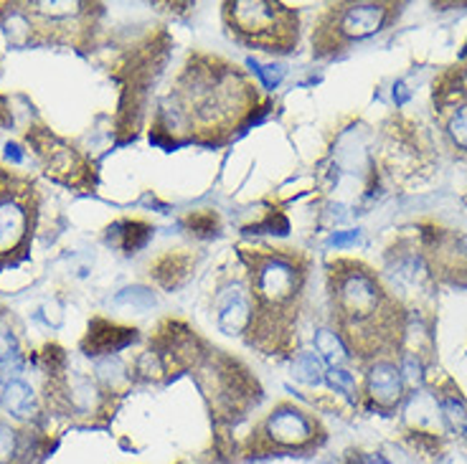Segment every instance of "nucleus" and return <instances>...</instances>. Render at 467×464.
<instances>
[{
	"mask_svg": "<svg viewBox=\"0 0 467 464\" xmlns=\"http://www.w3.org/2000/svg\"><path fill=\"white\" fill-rule=\"evenodd\" d=\"M28 145L34 148L44 173L64 186L77 191L94 188V168L77 148H71L67 139L57 138L47 128L28 129Z\"/></svg>",
	"mask_w": 467,
	"mask_h": 464,
	"instance_id": "11",
	"label": "nucleus"
},
{
	"mask_svg": "<svg viewBox=\"0 0 467 464\" xmlns=\"http://www.w3.org/2000/svg\"><path fill=\"white\" fill-rule=\"evenodd\" d=\"M183 226H186L191 236L211 239V236H216L219 229H222V219H219V213H216V211L201 209V211H193V213H188L186 219H183Z\"/></svg>",
	"mask_w": 467,
	"mask_h": 464,
	"instance_id": "20",
	"label": "nucleus"
},
{
	"mask_svg": "<svg viewBox=\"0 0 467 464\" xmlns=\"http://www.w3.org/2000/svg\"><path fill=\"white\" fill-rule=\"evenodd\" d=\"M18 454V434L0 424V464H11Z\"/></svg>",
	"mask_w": 467,
	"mask_h": 464,
	"instance_id": "25",
	"label": "nucleus"
},
{
	"mask_svg": "<svg viewBox=\"0 0 467 464\" xmlns=\"http://www.w3.org/2000/svg\"><path fill=\"white\" fill-rule=\"evenodd\" d=\"M138 340V330L135 327L117 325V323H109V320H102L97 317L89 323V330H87V337L82 340V350L92 358H99V356H109L117 350L128 348L130 343Z\"/></svg>",
	"mask_w": 467,
	"mask_h": 464,
	"instance_id": "14",
	"label": "nucleus"
},
{
	"mask_svg": "<svg viewBox=\"0 0 467 464\" xmlns=\"http://www.w3.org/2000/svg\"><path fill=\"white\" fill-rule=\"evenodd\" d=\"M216 314H219V327L226 335H246V327L252 323V302L246 284H234L229 290H222L216 300Z\"/></svg>",
	"mask_w": 467,
	"mask_h": 464,
	"instance_id": "15",
	"label": "nucleus"
},
{
	"mask_svg": "<svg viewBox=\"0 0 467 464\" xmlns=\"http://www.w3.org/2000/svg\"><path fill=\"white\" fill-rule=\"evenodd\" d=\"M191 371L209 401L211 417L219 424L239 421L262 398L257 378L244 363L226 356L223 350H206Z\"/></svg>",
	"mask_w": 467,
	"mask_h": 464,
	"instance_id": "6",
	"label": "nucleus"
},
{
	"mask_svg": "<svg viewBox=\"0 0 467 464\" xmlns=\"http://www.w3.org/2000/svg\"><path fill=\"white\" fill-rule=\"evenodd\" d=\"M350 464H389L384 457L379 454H363V452H353L350 454Z\"/></svg>",
	"mask_w": 467,
	"mask_h": 464,
	"instance_id": "28",
	"label": "nucleus"
},
{
	"mask_svg": "<svg viewBox=\"0 0 467 464\" xmlns=\"http://www.w3.org/2000/svg\"><path fill=\"white\" fill-rule=\"evenodd\" d=\"M295 378L305 383L320 381V360L313 353H303L295 360Z\"/></svg>",
	"mask_w": 467,
	"mask_h": 464,
	"instance_id": "23",
	"label": "nucleus"
},
{
	"mask_svg": "<svg viewBox=\"0 0 467 464\" xmlns=\"http://www.w3.org/2000/svg\"><path fill=\"white\" fill-rule=\"evenodd\" d=\"M327 294L340 343L363 363L391 360L407 337V310L368 264L338 256L327 264Z\"/></svg>",
	"mask_w": 467,
	"mask_h": 464,
	"instance_id": "2",
	"label": "nucleus"
},
{
	"mask_svg": "<svg viewBox=\"0 0 467 464\" xmlns=\"http://www.w3.org/2000/svg\"><path fill=\"white\" fill-rule=\"evenodd\" d=\"M38 196L34 183L0 173V269L24 259L34 239Z\"/></svg>",
	"mask_w": 467,
	"mask_h": 464,
	"instance_id": "8",
	"label": "nucleus"
},
{
	"mask_svg": "<svg viewBox=\"0 0 467 464\" xmlns=\"http://www.w3.org/2000/svg\"><path fill=\"white\" fill-rule=\"evenodd\" d=\"M316 348L317 353H323V358H327L330 363H343L346 360V345L340 343V337L330 330H320L316 337Z\"/></svg>",
	"mask_w": 467,
	"mask_h": 464,
	"instance_id": "22",
	"label": "nucleus"
},
{
	"mask_svg": "<svg viewBox=\"0 0 467 464\" xmlns=\"http://www.w3.org/2000/svg\"><path fill=\"white\" fill-rule=\"evenodd\" d=\"M168 46L171 38L165 34L150 36L148 41H142L140 46L135 48L128 58H125V77H122V105H119V117L128 119L130 135H135L140 128L142 109H145V99H148V89H150L158 74L163 69L165 57H168Z\"/></svg>",
	"mask_w": 467,
	"mask_h": 464,
	"instance_id": "9",
	"label": "nucleus"
},
{
	"mask_svg": "<svg viewBox=\"0 0 467 464\" xmlns=\"http://www.w3.org/2000/svg\"><path fill=\"white\" fill-rule=\"evenodd\" d=\"M450 396H444L442 391H437V401L442 408V417L447 421V427L455 431V434H467V401L460 394V388H450Z\"/></svg>",
	"mask_w": 467,
	"mask_h": 464,
	"instance_id": "19",
	"label": "nucleus"
},
{
	"mask_svg": "<svg viewBox=\"0 0 467 464\" xmlns=\"http://www.w3.org/2000/svg\"><path fill=\"white\" fill-rule=\"evenodd\" d=\"M51 373V381L47 383L48 404L57 408L58 414L79 418H92L99 414H109L112 396L115 391L102 388L99 383L87 378L82 373H64L61 368Z\"/></svg>",
	"mask_w": 467,
	"mask_h": 464,
	"instance_id": "12",
	"label": "nucleus"
},
{
	"mask_svg": "<svg viewBox=\"0 0 467 464\" xmlns=\"http://www.w3.org/2000/svg\"><path fill=\"white\" fill-rule=\"evenodd\" d=\"M327 439L320 418L303 407L282 401L267 417L254 424L244 441V457H285V454H310Z\"/></svg>",
	"mask_w": 467,
	"mask_h": 464,
	"instance_id": "7",
	"label": "nucleus"
},
{
	"mask_svg": "<svg viewBox=\"0 0 467 464\" xmlns=\"http://www.w3.org/2000/svg\"><path fill=\"white\" fill-rule=\"evenodd\" d=\"M0 407L5 408L13 418H21V421L31 418L36 411L34 388L26 381H21V378L5 383L3 391H0Z\"/></svg>",
	"mask_w": 467,
	"mask_h": 464,
	"instance_id": "17",
	"label": "nucleus"
},
{
	"mask_svg": "<svg viewBox=\"0 0 467 464\" xmlns=\"http://www.w3.org/2000/svg\"><path fill=\"white\" fill-rule=\"evenodd\" d=\"M223 28L232 41L267 54H290L300 44V15L272 0H229L222 5Z\"/></svg>",
	"mask_w": 467,
	"mask_h": 464,
	"instance_id": "4",
	"label": "nucleus"
},
{
	"mask_svg": "<svg viewBox=\"0 0 467 464\" xmlns=\"http://www.w3.org/2000/svg\"><path fill=\"white\" fill-rule=\"evenodd\" d=\"M8 122H11V117H8V112H5V105L0 102V128H3V125H8Z\"/></svg>",
	"mask_w": 467,
	"mask_h": 464,
	"instance_id": "29",
	"label": "nucleus"
},
{
	"mask_svg": "<svg viewBox=\"0 0 467 464\" xmlns=\"http://www.w3.org/2000/svg\"><path fill=\"white\" fill-rule=\"evenodd\" d=\"M193 267H196V256L183 249H175V252H165L152 262L150 274L158 287L173 292L186 284L188 277L193 274Z\"/></svg>",
	"mask_w": 467,
	"mask_h": 464,
	"instance_id": "16",
	"label": "nucleus"
},
{
	"mask_svg": "<svg viewBox=\"0 0 467 464\" xmlns=\"http://www.w3.org/2000/svg\"><path fill=\"white\" fill-rule=\"evenodd\" d=\"M21 356V345H18V333L13 325L11 313L5 307H0V366L5 360Z\"/></svg>",
	"mask_w": 467,
	"mask_h": 464,
	"instance_id": "21",
	"label": "nucleus"
},
{
	"mask_svg": "<svg viewBox=\"0 0 467 464\" xmlns=\"http://www.w3.org/2000/svg\"><path fill=\"white\" fill-rule=\"evenodd\" d=\"M115 304H130L132 310H148L155 304V297H152L150 290H142V287H135V290L119 292L115 297Z\"/></svg>",
	"mask_w": 467,
	"mask_h": 464,
	"instance_id": "24",
	"label": "nucleus"
},
{
	"mask_svg": "<svg viewBox=\"0 0 467 464\" xmlns=\"http://www.w3.org/2000/svg\"><path fill=\"white\" fill-rule=\"evenodd\" d=\"M363 394L379 411H394L404 398V378L394 360H374L366 371Z\"/></svg>",
	"mask_w": 467,
	"mask_h": 464,
	"instance_id": "13",
	"label": "nucleus"
},
{
	"mask_svg": "<svg viewBox=\"0 0 467 464\" xmlns=\"http://www.w3.org/2000/svg\"><path fill=\"white\" fill-rule=\"evenodd\" d=\"M109 232H115V244L125 252V254H135L142 246L150 242L152 226L145 221H122L117 226H109Z\"/></svg>",
	"mask_w": 467,
	"mask_h": 464,
	"instance_id": "18",
	"label": "nucleus"
},
{
	"mask_svg": "<svg viewBox=\"0 0 467 464\" xmlns=\"http://www.w3.org/2000/svg\"><path fill=\"white\" fill-rule=\"evenodd\" d=\"M252 323L244 343L262 356H290L297 348V317L303 310L310 259L300 249L242 246Z\"/></svg>",
	"mask_w": 467,
	"mask_h": 464,
	"instance_id": "3",
	"label": "nucleus"
},
{
	"mask_svg": "<svg viewBox=\"0 0 467 464\" xmlns=\"http://www.w3.org/2000/svg\"><path fill=\"white\" fill-rule=\"evenodd\" d=\"M265 112L254 79L239 64L206 51L188 54L152 122L161 142L223 145Z\"/></svg>",
	"mask_w": 467,
	"mask_h": 464,
	"instance_id": "1",
	"label": "nucleus"
},
{
	"mask_svg": "<svg viewBox=\"0 0 467 464\" xmlns=\"http://www.w3.org/2000/svg\"><path fill=\"white\" fill-rule=\"evenodd\" d=\"M404 3L366 0V3H330L317 15L313 28V57L333 58L353 44L381 34L401 15Z\"/></svg>",
	"mask_w": 467,
	"mask_h": 464,
	"instance_id": "5",
	"label": "nucleus"
},
{
	"mask_svg": "<svg viewBox=\"0 0 467 464\" xmlns=\"http://www.w3.org/2000/svg\"><path fill=\"white\" fill-rule=\"evenodd\" d=\"M432 109L447 145L467 158V58L434 79Z\"/></svg>",
	"mask_w": 467,
	"mask_h": 464,
	"instance_id": "10",
	"label": "nucleus"
},
{
	"mask_svg": "<svg viewBox=\"0 0 467 464\" xmlns=\"http://www.w3.org/2000/svg\"><path fill=\"white\" fill-rule=\"evenodd\" d=\"M327 381L333 383L336 388H340V391H346V394H353V391H356V383L350 378V373L340 371V368H330V371H327Z\"/></svg>",
	"mask_w": 467,
	"mask_h": 464,
	"instance_id": "26",
	"label": "nucleus"
},
{
	"mask_svg": "<svg viewBox=\"0 0 467 464\" xmlns=\"http://www.w3.org/2000/svg\"><path fill=\"white\" fill-rule=\"evenodd\" d=\"M254 69H257L267 89H275L282 82V69H277V67H259V64H254Z\"/></svg>",
	"mask_w": 467,
	"mask_h": 464,
	"instance_id": "27",
	"label": "nucleus"
}]
</instances>
